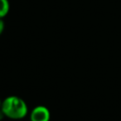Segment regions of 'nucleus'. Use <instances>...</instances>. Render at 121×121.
<instances>
[{
  "label": "nucleus",
  "mask_w": 121,
  "mask_h": 121,
  "mask_svg": "<svg viewBox=\"0 0 121 121\" xmlns=\"http://www.w3.org/2000/svg\"><path fill=\"white\" fill-rule=\"evenodd\" d=\"M4 115L11 120H21L28 113L26 101L21 97L9 96L2 101L1 108Z\"/></svg>",
  "instance_id": "nucleus-1"
},
{
  "label": "nucleus",
  "mask_w": 121,
  "mask_h": 121,
  "mask_svg": "<svg viewBox=\"0 0 121 121\" xmlns=\"http://www.w3.org/2000/svg\"><path fill=\"white\" fill-rule=\"evenodd\" d=\"M50 110L45 105H37L30 114V121H50Z\"/></svg>",
  "instance_id": "nucleus-2"
},
{
  "label": "nucleus",
  "mask_w": 121,
  "mask_h": 121,
  "mask_svg": "<svg viewBox=\"0 0 121 121\" xmlns=\"http://www.w3.org/2000/svg\"><path fill=\"white\" fill-rule=\"evenodd\" d=\"M9 11V3L8 0H0V18H3Z\"/></svg>",
  "instance_id": "nucleus-3"
},
{
  "label": "nucleus",
  "mask_w": 121,
  "mask_h": 121,
  "mask_svg": "<svg viewBox=\"0 0 121 121\" xmlns=\"http://www.w3.org/2000/svg\"><path fill=\"white\" fill-rule=\"evenodd\" d=\"M3 30H4V22L2 20V18H0V35L3 33Z\"/></svg>",
  "instance_id": "nucleus-4"
},
{
  "label": "nucleus",
  "mask_w": 121,
  "mask_h": 121,
  "mask_svg": "<svg viewBox=\"0 0 121 121\" xmlns=\"http://www.w3.org/2000/svg\"><path fill=\"white\" fill-rule=\"evenodd\" d=\"M3 117H5V115H4V114H3V112L2 111V110L0 109V120H3Z\"/></svg>",
  "instance_id": "nucleus-5"
},
{
  "label": "nucleus",
  "mask_w": 121,
  "mask_h": 121,
  "mask_svg": "<svg viewBox=\"0 0 121 121\" xmlns=\"http://www.w3.org/2000/svg\"><path fill=\"white\" fill-rule=\"evenodd\" d=\"M1 105H2V100H0V108H1Z\"/></svg>",
  "instance_id": "nucleus-6"
}]
</instances>
